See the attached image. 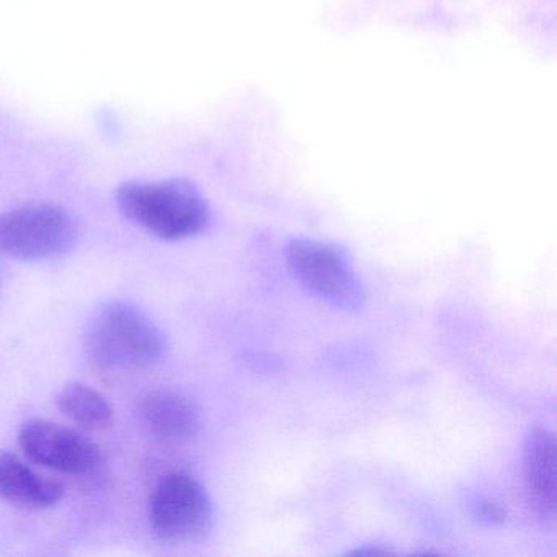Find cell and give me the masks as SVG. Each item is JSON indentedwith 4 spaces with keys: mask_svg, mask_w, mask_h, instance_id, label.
<instances>
[{
    "mask_svg": "<svg viewBox=\"0 0 557 557\" xmlns=\"http://www.w3.org/2000/svg\"><path fill=\"white\" fill-rule=\"evenodd\" d=\"M120 211L146 233L164 240L198 236L210 224L208 201L191 182H126L116 190Z\"/></svg>",
    "mask_w": 557,
    "mask_h": 557,
    "instance_id": "cell-1",
    "label": "cell"
},
{
    "mask_svg": "<svg viewBox=\"0 0 557 557\" xmlns=\"http://www.w3.org/2000/svg\"><path fill=\"white\" fill-rule=\"evenodd\" d=\"M149 520L156 536L164 543H197L213 527V504L194 475L171 472L154 488Z\"/></svg>",
    "mask_w": 557,
    "mask_h": 557,
    "instance_id": "cell-4",
    "label": "cell"
},
{
    "mask_svg": "<svg viewBox=\"0 0 557 557\" xmlns=\"http://www.w3.org/2000/svg\"><path fill=\"white\" fill-rule=\"evenodd\" d=\"M523 484L528 507L536 520H556V438L550 430L533 426L523 442Z\"/></svg>",
    "mask_w": 557,
    "mask_h": 557,
    "instance_id": "cell-7",
    "label": "cell"
},
{
    "mask_svg": "<svg viewBox=\"0 0 557 557\" xmlns=\"http://www.w3.org/2000/svg\"><path fill=\"white\" fill-rule=\"evenodd\" d=\"M64 488L35 472L12 453H0V498L25 508H50L60 504Z\"/></svg>",
    "mask_w": 557,
    "mask_h": 557,
    "instance_id": "cell-9",
    "label": "cell"
},
{
    "mask_svg": "<svg viewBox=\"0 0 557 557\" xmlns=\"http://www.w3.org/2000/svg\"><path fill=\"white\" fill-rule=\"evenodd\" d=\"M61 412L83 429L102 430L112 425L113 407L107 397L87 384L74 383L58 396Z\"/></svg>",
    "mask_w": 557,
    "mask_h": 557,
    "instance_id": "cell-10",
    "label": "cell"
},
{
    "mask_svg": "<svg viewBox=\"0 0 557 557\" xmlns=\"http://www.w3.org/2000/svg\"><path fill=\"white\" fill-rule=\"evenodd\" d=\"M76 243V221L57 205H27L0 214V252L12 259H53L70 252Z\"/></svg>",
    "mask_w": 557,
    "mask_h": 557,
    "instance_id": "cell-3",
    "label": "cell"
},
{
    "mask_svg": "<svg viewBox=\"0 0 557 557\" xmlns=\"http://www.w3.org/2000/svg\"><path fill=\"white\" fill-rule=\"evenodd\" d=\"M286 263L292 275L318 298L342 311H360L367 293L347 257L311 239H293L286 247Z\"/></svg>",
    "mask_w": 557,
    "mask_h": 557,
    "instance_id": "cell-5",
    "label": "cell"
},
{
    "mask_svg": "<svg viewBox=\"0 0 557 557\" xmlns=\"http://www.w3.org/2000/svg\"><path fill=\"white\" fill-rule=\"evenodd\" d=\"M471 513L475 521L485 527H497L507 520V510L487 497H475L471 502Z\"/></svg>",
    "mask_w": 557,
    "mask_h": 557,
    "instance_id": "cell-11",
    "label": "cell"
},
{
    "mask_svg": "<svg viewBox=\"0 0 557 557\" xmlns=\"http://www.w3.org/2000/svg\"><path fill=\"white\" fill-rule=\"evenodd\" d=\"M139 412L149 432L164 442H185L200 429V410L175 391H152L143 399Z\"/></svg>",
    "mask_w": 557,
    "mask_h": 557,
    "instance_id": "cell-8",
    "label": "cell"
},
{
    "mask_svg": "<svg viewBox=\"0 0 557 557\" xmlns=\"http://www.w3.org/2000/svg\"><path fill=\"white\" fill-rule=\"evenodd\" d=\"M168 350L161 329L141 309L112 302L94 319L87 334V351L96 367L129 370L158 363Z\"/></svg>",
    "mask_w": 557,
    "mask_h": 557,
    "instance_id": "cell-2",
    "label": "cell"
},
{
    "mask_svg": "<svg viewBox=\"0 0 557 557\" xmlns=\"http://www.w3.org/2000/svg\"><path fill=\"white\" fill-rule=\"evenodd\" d=\"M18 442L32 461L54 471L84 475L102 465V449L92 440L50 420H28Z\"/></svg>",
    "mask_w": 557,
    "mask_h": 557,
    "instance_id": "cell-6",
    "label": "cell"
}]
</instances>
